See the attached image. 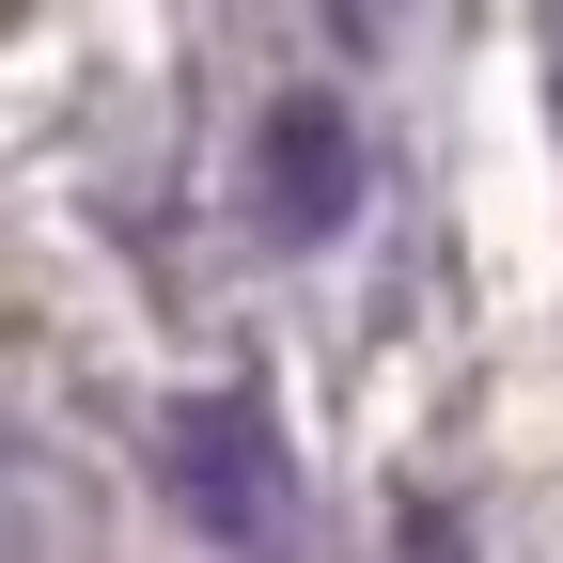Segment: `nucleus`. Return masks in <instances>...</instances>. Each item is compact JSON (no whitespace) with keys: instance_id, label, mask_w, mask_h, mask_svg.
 Masks as SVG:
<instances>
[{"instance_id":"nucleus-2","label":"nucleus","mask_w":563,"mask_h":563,"mask_svg":"<svg viewBox=\"0 0 563 563\" xmlns=\"http://www.w3.org/2000/svg\"><path fill=\"white\" fill-rule=\"evenodd\" d=\"M344 220V125L329 95H282V235H329Z\"/></svg>"},{"instance_id":"nucleus-1","label":"nucleus","mask_w":563,"mask_h":563,"mask_svg":"<svg viewBox=\"0 0 563 563\" xmlns=\"http://www.w3.org/2000/svg\"><path fill=\"white\" fill-rule=\"evenodd\" d=\"M173 501L220 532V548H282L298 532V501H282V439H266V407H173Z\"/></svg>"}]
</instances>
